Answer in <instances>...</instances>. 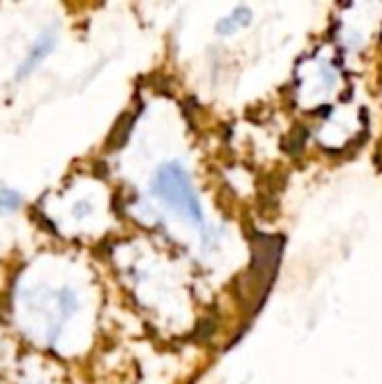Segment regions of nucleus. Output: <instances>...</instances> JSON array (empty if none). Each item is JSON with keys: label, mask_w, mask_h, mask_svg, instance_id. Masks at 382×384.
<instances>
[{"label": "nucleus", "mask_w": 382, "mask_h": 384, "mask_svg": "<svg viewBox=\"0 0 382 384\" xmlns=\"http://www.w3.org/2000/svg\"><path fill=\"white\" fill-rule=\"evenodd\" d=\"M153 193L191 223L202 225V207L189 173L178 162H165L153 175Z\"/></svg>", "instance_id": "obj_1"}, {"label": "nucleus", "mask_w": 382, "mask_h": 384, "mask_svg": "<svg viewBox=\"0 0 382 384\" xmlns=\"http://www.w3.org/2000/svg\"><path fill=\"white\" fill-rule=\"evenodd\" d=\"M56 45V32H43L41 36L32 43V47H30V52L25 54V58L19 63V67H16V81H21V79H28V76L36 70V67L41 65L47 58V54L52 52Z\"/></svg>", "instance_id": "obj_2"}, {"label": "nucleus", "mask_w": 382, "mask_h": 384, "mask_svg": "<svg viewBox=\"0 0 382 384\" xmlns=\"http://www.w3.org/2000/svg\"><path fill=\"white\" fill-rule=\"evenodd\" d=\"M250 21H252V12L245 5H239L236 10H232L216 23V34H220V36H232L239 30L248 28Z\"/></svg>", "instance_id": "obj_3"}, {"label": "nucleus", "mask_w": 382, "mask_h": 384, "mask_svg": "<svg viewBox=\"0 0 382 384\" xmlns=\"http://www.w3.org/2000/svg\"><path fill=\"white\" fill-rule=\"evenodd\" d=\"M21 204H23V195L19 191L0 184V216H10V213L19 211Z\"/></svg>", "instance_id": "obj_4"}]
</instances>
